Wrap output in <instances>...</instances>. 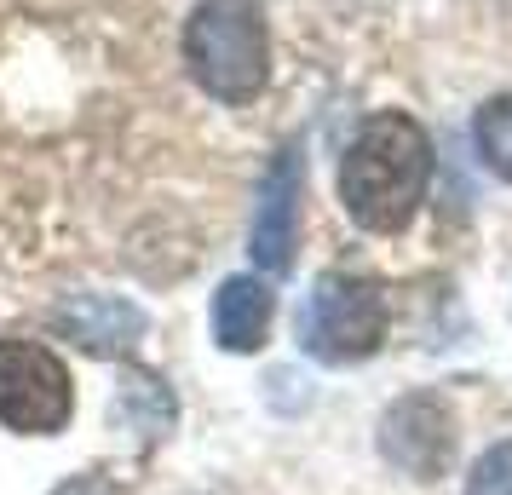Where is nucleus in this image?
<instances>
[{"instance_id": "f257e3e1", "label": "nucleus", "mask_w": 512, "mask_h": 495, "mask_svg": "<svg viewBox=\"0 0 512 495\" xmlns=\"http://www.w3.org/2000/svg\"><path fill=\"white\" fill-rule=\"evenodd\" d=\"M432 139L403 110H374L340 156V202L374 236H397L426 202Z\"/></svg>"}, {"instance_id": "f03ea898", "label": "nucleus", "mask_w": 512, "mask_h": 495, "mask_svg": "<svg viewBox=\"0 0 512 495\" xmlns=\"http://www.w3.org/2000/svg\"><path fill=\"white\" fill-rule=\"evenodd\" d=\"M190 81L219 104H248L271 81V29L259 0H202L185 24Z\"/></svg>"}, {"instance_id": "7ed1b4c3", "label": "nucleus", "mask_w": 512, "mask_h": 495, "mask_svg": "<svg viewBox=\"0 0 512 495\" xmlns=\"http://www.w3.org/2000/svg\"><path fill=\"white\" fill-rule=\"evenodd\" d=\"M300 340L323 363H363L386 346V300L363 277H317L311 300L300 311Z\"/></svg>"}, {"instance_id": "20e7f679", "label": "nucleus", "mask_w": 512, "mask_h": 495, "mask_svg": "<svg viewBox=\"0 0 512 495\" xmlns=\"http://www.w3.org/2000/svg\"><path fill=\"white\" fill-rule=\"evenodd\" d=\"M75 386L64 357L35 346V340H0V426L47 438L70 421Z\"/></svg>"}, {"instance_id": "39448f33", "label": "nucleus", "mask_w": 512, "mask_h": 495, "mask_svg": "<svg viewBox=\"0 0 512 495\" xmlns=\"http://www.w3.org/2000/svg\"><path fill=\"white\" fill-rule=\"evenodd\" d=\"M380 455L392 461L397 472H409L420 484L443 478L449 455H455V415L438 392H409L386 409L380 421Z\"/></svg>"}, {"instance_id": "423d86ee", "label": "nucleus", "mask_w": 512, "mask_h": 495, "mask_svg": "<svg viewBox=\"0 0 512 495\" xmlns=\"http://www.w3.org/2000/svg\"><path fill=\"white\" fill-rule=\"evenodd\" d=\"M294 242H300V150H282L265 185H259V213H254V260L265 271H288L294 265Z\"/></svg>"}, {"instance_id": "0eeeda50", "label": "nucleus", "mask_w": 512, "mask_h": 495, "mask_svg": "<svg viewBox=\"0 0 512 495\" xmlns=\"http://www.w3.org/2000/svg\"><path fill=\"white\" fill-rule=\"evenodd\" d=\"M58 334L93 357H127L144 340V311L121 294H75L58 306Z\"/></svg>"}, {"instance_id": "6e6552de", "label": "nucleus", "mask_w": 512, "mask_h": 495, "mask_svg": "<svg viewBox=\"0 0 512 495\" xmlns=\"http://www.w3.org/2000/svg\"><path fill=\"white\" fill-rule=\"evenodd\" d=\"M271 323H277V294L259 283V277H225L219 294H213V340L225 352H259L271 340Z\"/></svg>"}, {"instance_id": "1a4fd4ad", "label": "nucleus", "mask_w": 512, "mask_h": 495, "mask_svg": "<svg viewBox=\"0 0 512 495\" xmlns=\"http://www.w3.org/2000/svg\"><path fill=\"white\" fill-rule=\"evenodd\" d=\"M472 144H478V156L495 179H507L512 185V93H495L478 104V116H472Z\"/></svg>"}, {"instance_id": "9d476101", "label": "nucleus", "mask_w": 512, "mask_h": 495, "mask_svg": "<svg viewBox=\"0 0 512 495\" xmlns=\"http://www.w3.org/2000/svg\"><path fill=\"white\" fill-rule=\"evenodd\" d=\"M466 495H512V444H489L472 472H466Z\"/></svg>"}, {"instance_id": "9b49d317", "label": "nucleus", "mask_w": 512, "mask_h": 495, "mask_svg": "<svg viewBox=\"0 0 512 495\" xmlns=\"http://www.w3.org/2000/svg\"><path fill=\"white\" fill-rule=\"evenodd\" d=\"M52 495H116V490H110V478H98V472H75L70 484H58Z\"/></svg>"}]
</instances>
